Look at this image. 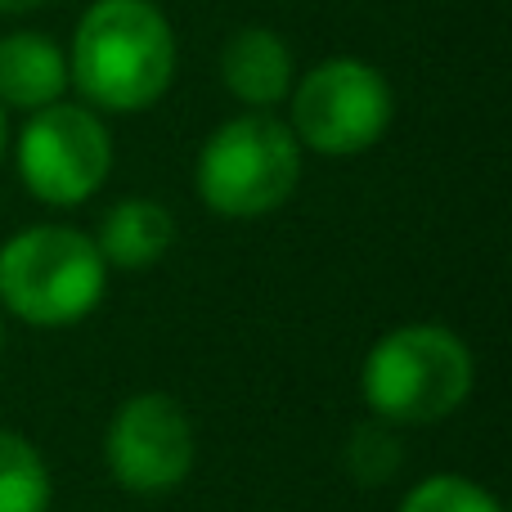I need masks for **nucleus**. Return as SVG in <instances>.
<instances>
[{
	"mask_svg": "<svg viewBox=\"0 0 512 512\" xmlns=\"http://www.w3.org/2000/svg\"><path fill=\"white\" fill-rule=\"evenodd\" d=\"M5 144H9V131H5V108H0V162H5Z\"/></svg>",
	"mask_w": 512,
	"mask_h": 512,
	"instance_id": "obj_15",
	"label": "nucleus"
},
{
	"mask_svg": "<svg viewBox=\"0 0 512 512\" xmlns=\"http://www.w3.org/2000/svg\"><path fill=\"white\" fill-rule=\"evenodd\" d=\"M45 0H0V14H27V9H41Z\"/></svg>",
	"mask_w": 512,
	"mask_h": 512,
	"instance_id": "obj_14",
	"label": "nucleus"
},
{
	"mask_svg": "<svg viewBox=\"0 0 512 512\" xmlns=\"http://www.w3.org/2000/svg\"><path fill=\"white\" fill-rule=\"evenodd\" d=\"M50 508V468L27 436L0 427V512Z\"/></svg>",
	"mask_w": 512,
	"mask_h": 512,
	"instance_id": "obj_11",
	"label": "nucleus"
},
{
	"mask_svg": "<svg viewBox=\"0 0 512 512\" xmlns=\"http://www.w3.org/2000/svg\"><path fill=\"white\" fill-rule=\"evenodd\" d=\"M176 72V32L153 0H95L81 14L68 81L104 113L153 108Z\"/></svg>",
	"mask_w": 512,
	"mask_h": 512,
	"instance_id": "obj_1",
	"label": "nucleus"
},
{
	"mask_svg": "<svg viewBox=\"0 0 512 512\" xmlns=\"http://www.w3.org/2000/svg\"><path fill=\"white\" fill-rule=\"evenodd\" d=\"M400 463H405V450L387 423H360L346 441V468L360 486H387L400 472Z\"/></svg>",
	"mask_w": 512,
	"mask_h": 512,
	"instance_id": "obj_12",
	"label": "nucleus"
},
{
	"mask_svg": "<svg viewBox=\"0 0 512 512\" xmlns=\"http://www.w3.org/2000/svg\"><path fill=\"white\" fill-rule=\"evenodd\" d=\"M301 144L288 122L270 113H243L216 126L198 153V194L216 216L252 221L297 194Z\"/></svg>",
	"mask_w": 512,
	"mask_h": 512,
	"instance_id": "obj_4",
	"label": "nucleus"
},
{
	"mask_svg": "<svg viewBox=\"0 0 512 512\" xmlns=\"http://www.w3.org/2000/svg\"><path fill=\"white\" fill-rule=\"evenodd\" d=\"M176 243V221L162 203L153 198H122L117 207H108L104 225H99L95 248L104 256L108 270H149Z\"/></svg>",
	"mask_w": 512,
	"mask_h": 512,
	"instance_id": "obj_10",
	"label": "nucleus"
},
{
	"mask_svg": "<svg viewBox=\"0 0 512 512\" xmlns=\"http://www.w3.org/2000/svg\"><path fill=\"white\" fill-rule=\"evenodd\" d=\"M108 472L131 495H167L194 468V423L185 405L162 391L131 396L104 436Z\"/></svg>",
	"mask_w": 512,
	"mask_h": 512,
	"instance_id": "obj_7",
	"label": "nucleus"
},
{
	"mask_svg": "<svg viewBox=\"0 0 512 512\" xmlns=\"http://www.w3.org/2000/svg\"><path fill=\"white\" fill-rule=\"evenodd\" d=\"M0 351H5V315H0Z\"/></svg>",
	"mask_w": 512,
	"mask_h": 512,
	"instance_id": "obj_16",
	"label": "nucleus"
},
{
	"mask_svg": "<svg viewBox=\"0 0 512 512\" xmlns=\"http://www.w3.org/2000/svg\"><path fill=\"white\" fill-rule=\"evenodd\" d=\"M63 90H68V59L50 36H0V108L36 113L45 104H59Z\"/></svg>",
	"mask_w": 512,
	"mask_h": 512,
	"instance_id": "obj_9",
	"label": "nucleus"
},
{
	"mask_svg": "<svg viewBox=\"0 0 512 512\" xmlns=\"http://www.w3.org/2000/svg\"><path fill=\"white\" fill-rule=\"evenodd\" d=\"M391 86L364 59H324L292 90V135L324 158H355L391 126Z\"/></svg>",
	"mask_w": 512,
	"mask_h": 512,
	"instance_id": "obj_5",
	"label": "nucleus"
},
{
	"mask_svg": "<svg viewBox=\"0 0 512 512\" xmlns=\"http://www.w3.org/2000/svg\"><path fill=\"white\" fill-rule=\"evenodd\" d=\"M104 288V256L72 225H32L0 248V310L23 324H77L104 301Z\"/></svg>",
	"mask_w": 512,
	"mask_h": 512,
	"instance_id": "obj_2",
	"label": "nucleus"
},
{
	"mask_svg": "<svg viewBox=\"0 0 512 512\" xmlns=\"http://www.w3.org/2000/svg\"><path fill=\"white\" fill-rule=\"evenodd\" d=\"M400 512H504V504L477 481L459 477V472H441V477L418 481Z\"/></svg>",
	"mask_w": 512,
	"mask_h": 512,
	"instance_id": "obj_13",
	"label": "nucleus"
},
{
	"mask_svg": "<svg viewBox=\"0 0 512 512\" xmlns=\"http://www.w3.org/2000/svg\"><path fill=\"white\" fill-rule=\"evenodd\" d=\"M360 391L382 423H441L472 391V351L441 324L391 328L364 360Z\"/></svg>",
	"mask_w": 512,
	"mask_h": 512,
	"instance_id": "obj_3",
	"label": "nucleus"
},
{
	"mask_svg": "<svg viewBox=\"0 0 512 512\" xmlns=\"http://www.w3.org/2000/svg\"><path fill=\"white\" fill-rule=\"evenodd\" d=\"M221 81L252 113H270L292 95V54L270 27H239L221 50Z\"/></svg>",
	"mask_w": 512,
	"mask_h": 512,
	"instance_id": "obj_8",
	"label": "nucleus"
},
{
	"mask_svg": "<svg viewBox=\"0 0 512 512\" xmlns=\"http://www.w3.org/2000/svg\"><path fill=\"white\" fill-rule=\"evenodd\" d=\"M113 171L108 126L81 104H45L18 135V176L32 198L50 207H77Z\"/></svg>",
	"mask_w": 512,
	"mask_h": 512,
	"instance_id": "obj_6",
	"label": "nucleus"
}]
</instances>
